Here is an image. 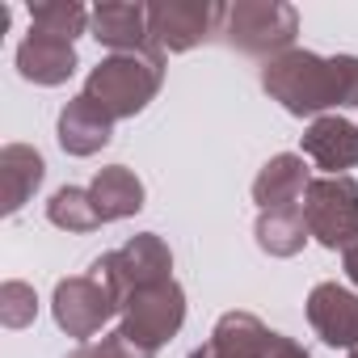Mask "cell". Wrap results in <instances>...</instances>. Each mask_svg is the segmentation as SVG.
Masks as SVG:
<instances>
[{"mask_svg":"<svg viewBox=\"0 0 358 358\" xmlns=\"http://www.w3.org/2000/svg\"><path fill=\"white\" fill-rule=\"evenodd\" d=\"M266 93L295 118L320 114L329 106L358 110V55H316V51H282L262 68Z\"/></svg>","mask_w":358,"mask_h":358,"instance_id":"1","label":"cell"},{"mask_svg":"<svg viewBox=\"0 0 358 358\" xmlns=\"http://www.w3.org/2000/svg\"><path fill=\"white\" fill-rule=\"evenodd\" d=\"M160 80H164V51L156 47H143V51H127V55H110L101 59L89 80H85V97L106 114V118H131L139 114L156 93H160Z\"/></svg>","mask_w":358,"mask_h":358,"instance_id":"2","label":"cell"},{"mask_svg":"<svg viewBox=\"0 0 358 358\" xmlns=\"http://www.w3.org/2000/svg\"><path fill=\"white\" fill-rule=\"evenodd\" d=\"M299 34V13L282 0H241L224 13V38L245 55H282Z\"/></svg>","mask_w":358,"mask_h":358,"instance_id":"3","label":"cell"},{"mask_svg":"<svg viewBox=\"0 0 358 358\" xmlns=\"http://www.w3.org/2000/svg\"><path fill=\"white\" fill-rule=\"evenodd\" d=\"M303 224L324 249H350L358 241V182L354 177H316L303 194Z\"/></svg>","mask_w":358,"mask_h":358,"instance_id":"4","label":"cell"},{"mask_svg":"<svg viewBox=\"0 0 358 358\" xmlns=\"http://www.w3.org/2000/svg\"><path fill=\"white\" fill-rule=\"evenodd\" d=\"M93 270L110 282V291L118 295V308H122L127 295H135V291H143V287H160V282L173 278V274H169V270H173V253H169V245H164L156 232H143V236L127 241L122 249L101 253V257L93 262Z\"/></svg>","mask_w":358,"mask_h":358,"instance_id":"5","label":"cell"},{"mask_svg":"<svg viewBox=\"0 0 358 358\" xmlns=\"http://www.w3.org/2000/svg\"><path fill=\"white\" fill-rule=\"evenodd\" d=\"M118 316H122L118 329L131 341L156 350V345H164L177 329H182V320H186V295H182V287L169 278L160 287H143V291L127 295L122 308H118Z\"/></svg>","mask_w":358,"mask_h":358,"instance_id":"6","label":"cell"},{"mask_svg":"<svg viewBox=\"0 0 358 358\" xmlns=\"http://www.w3.org/2000/svg\"><path fill=\"white\" fill-rule=\"evenodd\" d=\"M55 320L68 337H76L80 345L93 341L101 333V324L118 312V295L110 291V282L89 270V274H76V278H64L55 287Z\"/></svg>","mask_w":358,"mask_h":358,"instance_id":"7","label":"cell"},{"mask_svg":"<svg viewBox=\"0 0 358 358\" xmlns=\"http://www.w3.org/2000/svg\"><path fill=\"white\" fill-rule=\"evenodd\" d=\"M224 5L207 0H156L148 5V38L156 51H190L215 26H224Z\"/></svg>","mask_w":358,"mask_h":358,"instance_id":"8","label":"cell"},{"mask_svg":"<svg viewBox=\"0 0 358 358\" xmlns=\"http://www.w3.org/2000/svg\"><path fill=\"white\" fill-rule=\"evenodd\" d=\"M308 324L316 329V337L333 350H354L358 345V295L337 287V282H320L308 295Z\"/></svg>","mask_w":358,"mask_h":358,"instance_id":"9","label":"cell"},{"mask_svg":"<svg viewBox=\"0 0 358 358\" xmlns=\"http://www.w3.org/2000/svg\"><path fill=\"white\" fill-rule=\"evenodd\" d=\"M274 337L253 312H224L215 333L190 354V358H270Z\"/></svg>","mask_w":358,"mask_h":358,"instance_id":"10","label":"cell"},{"mask_svg":"<svg viewBox=\"0 0 358 358\" xmlns=\"http://www.w3.org/2000/svg\"><path fill=\"white\" fill-rule=\"evenodd\" d=\"M303 156L316 160V169H324L329 177H345V169L358 164V127L337 114L316 118L303 135Z\"/></svg>","mask_w":358,"mask_h":358,"instance_id":"11","label":"cell"},{"mask_svg":"<svg viewBox=\"0 0 358 358\" xmlns=\"http://www.w3.org/2000/svg\"><path fill=\"white\" fill-rule=\"evenodd\" d=\"M89 26H93V38L101 47H110L114 55L152 47V38H148V9L131 5V0H101V5L93 9Z\"/></svg>","mask_w":358,"mask_h":358,"instance_id":"12","label":"cell"},{"mask_svg":"<svg viewBox=\"0 0 358 358\" xmlns=\"http://www.w3.org/2000/svg\"><path fill=\"white\" fill-rule=\"evenodd\" d=\"M17 72L34 85H64L72 72H76V47L68 38H55V34H43V30H30L17 47Z\"/></svg>","mask_w":358,"mask_h":358,"instance_id":"13","label":"cell"},{"mask_svg":"<svg viewBox=\"0 0 358 358\" xmlns=\"http://www.w3.org/2000/svg\"><path fill=\"white\" fill-rule=\"evenodd\" d=\"M308 169H303V156H274L253 182V203L262 211H287V207H303V194H308Z\"/></svg>","mask_w":358,"mask_h":358,"instance_id":"14","label":"cell"},{"mask_svg":"<svg viewBox=\"0 0 358 358\" xmlns=\"http://www.w3.org/2000/svg\"><path fill=\"white\" fill-rule=\"evenodd\" d=\"M110 135H114V118H106L85 93L64 106V114H59V143H64V152L93 156V152H101L110 143Z\"/></svg>","mask_w":358,"mask_h":358,"instance_id":"15","label":"cell"},{"mask_svg":"<svg viewBox=\"0 0 358 358\" xmlns=\"http://www.w3.org/2000/svg\"><path fill=\"white\" fill-rule=\"evenodd\" d=\"M43 156L26 143H9L0 152V194H5V215H17L26 207V199L43 186Z\"/></svg>","mask_w":358,"mask_h":358,"instance_id":"16","label":"cell"},{"mask_svg":"<svg viewBox=\"0 0 358 358\" xmlns=\"http://www.w3.org/2000/svg\"><path fill=\"white\" fill-rule=\"evenodd\" d=\"M93 203H97V215L101 224H114V220H127L143 207V182L127 169V164H110L93 177V186H89Z\"/></svg>","mask_w":358,"mask_h":358,"instance_id":"17","label":"cell"},{"mask_svg":"<svg viewBox=\"0 0 358 358\" xmlns=\"http://www.w3.org/2000/svg\"><path fill=\"white\" fill-rule=\"evenodd\" d=\"M308 241V224H303V207H287V211H262L257 215V245L270 257H295Z\"/></svg>","mask_w":358,"mask_h":358,"instance_id":"18","label":"cell"},{"mask_svg":"<svg viewBox=\"0 0 358 358\" xmlns=\"http://www.w3.org/2000/svg\"><path fill=\"white\" fill-rule=\"evenodd\" d=\"M89 22H93V13L85 5H76V0H38V5H30V30L55 34L68 43H76V34H85Z\"/></svg>","mask_w":358,"mask_h":358,"instance_id":"19","label":"cell"},{"mask_svg":"<svg viewBox=\"0 0 358 358\" xmlns=\"http://www.w3.org/2000/svg\"><path fill=\"white\" fill-rule=\"evenodd\" d=\"M47 220H51L55 228H68V232H93V228H101L97 203H93V194L80 190V186L55 190L51 203H47Z\"/></svg>","mask_w":358,"mask_h":358,"instance_id":"20","label":"cell"},{"mask_svg":"<svg viewBox=\"0 0 358 358\" xmlns=\"http://www.w3.org/2000/svg\"><path fill=\"white\" fill-rule=\"evenodd\" d=\"M156 350H148V345H139V341H131L122 329H114V333H106L101 341H85V345H76L68 358H152Z\"/></svg>","mask_w":358,"mask_h":358,"instance_id":"21","label":"cell"},{"mask_svg":"<svg viewBox=\"0 0 358 358\" xmlns=\"http://www.w3.org/2000/svg\"><path fill=\"white\" fill-rule=\"evenodd\" d=\"M34 308H38V299H34V291L26 282H5L0 287V320L9 329H26L34 320Z\"/></svg>","mask_w":358,"mask_h":358,"instance_id":"22","label":"cell"},{"mask_svg":"<svg viewBox=\"0 0 358 358\" xmlns=\"http://www.w3.org/2000/svg\"><path fill=\"white\" fill-rule=\"evenodd\" d=\"M270 358H312V354H308L299 341H291V337H282V333H278V337H274V350H270Z\"/></svg>","mask_w":358,"mask_h":358,"instance_id":"23","label":"cell"},{"mask_svg":"<svg viewBox=\"0 0 358 358\" xmlns=\"http://www.w3.org/2000/svg\"><path fill=\"white\" fill-rule=\"evenodd\" d=\"M345 274H350V282L358 287V241L345 249Z\"/></svg>","mask_w":358,"mask_h":358,"instance_id":"24","label":"cell"},{"mask_svg":"<svg viewBox=\"0 0 358 358\" xmlns=\"http://www.w3.org/2000/svg\"><path fill=\"white\" fill-rule=\"evenodd\" d=\"M350 358H358V345H354V350H350Z\"/></svg>","mask_w":358,"mask_h":358,"instance_id":"25","label":"cell"}]
</instances>
